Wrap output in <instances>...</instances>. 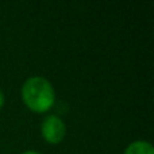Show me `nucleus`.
Returning <instances> with one entry per match:
<instances>
[{"instance_id": "obj_2", "label": "nucleus", "mask_w": 154, "mask_h": 154, "mask_svg": "<svg viewBox=\"0 0 154 154\" xmlns=\"http://www.w3.org/2000/svg\"><path fill=\"white\" fill-rule=\"evenodd\" d=\"M42 137L49 143H60L64 139L66 127L57 115H49L42 123Z\"/></svg>"}, {"instance_id": "obj_5", "label": "nucleus", "mask_w": 154, "mask_h": 154, "mask_svg": "<svg viewBox=\"0 0 154 154\" xmlns=\"http://www.w3.org/2000/svg\"><path fill=\"white\" fill-rule=\"evenodd\" d=\"M22 154H39V153L34 152V150H27V152H24V153H22Z\"/></svg>"}, {"instance_id": "obj_3", "label": "nucleus", "mask_w": 154, "mask_h": 154, "mask_svg": "<svg viewBox=\"0 0 154 154\" xmlns=\"http://www.w3.org/2000/svg\"><path fill=\"white\" fill-rule=\"evenodd\" d=\"M125 154H154L153 146L146 141H137L128 145Z\"/></svg>"}, {"instance_id": "obj_1", "label": "nucleus", "mask_w": 154, "mask_h": 154, "mask_svg": "<svg viewBox=\"0 0 154 154\" xmlns=\"http://www.w3.org/2000/svg\"><path fill=\"white\" fill-rule=\"evenodd\" d=\"M22 99L31 111L45 112L56 103V93L50 81L41 76L26 80L22 87Z\"/></svg>"}, {"instance_id": "obj_4", "label": "nucleus", "mask_w": 154, "mask_h": 154, "mask_svg": "<svg viewBox=\"0 0 154 154\" xmlns=\"http://www.w3.org/2000/svg\"><path fill=\"white\" fill-rule=\"evenodd\" d=\"M3 104H4V95H3V92L0 91V108L3 107Z\"/></svg>"}]
</instances>
